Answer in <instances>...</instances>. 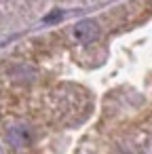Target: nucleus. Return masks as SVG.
I'll list each match as a JSON object with an SVG mask.
<instances>
[{
	"label": "nucleus",
	"mask_w": 152,
	"mask_h": 154,
	"mask_svg": "<svg viewBox=\"0 0 152 154\" xmlns=\"http://www.w3.org/2000/svg\"><path fill=\"white\" fill-rule=\"evenodd\" d=\"M9 139H11L13 146H26V143H30V133L23 127H15V129H11Z\"/></svg>",
	"instance_id": "2"
},
{
	"label": "nucleus",
	"mask_w": 152,
	"mask_h": 154,
	"mask_svg": "<svg viewBox=\"0 0 152 154\" xmlns=\"http://www.w3.org/2000/svg\"><path fill=\"white\" fill-rule=\"evenodd\" d=\"M74 36H76V40L89 45V42H93L99 36V26L93 19H82V21H78L74 26Z\"/></svg>",
	"instance_id": "1"
}]
</instances>
